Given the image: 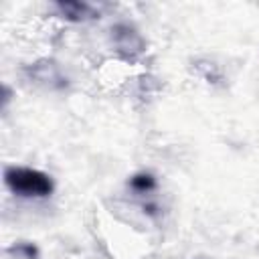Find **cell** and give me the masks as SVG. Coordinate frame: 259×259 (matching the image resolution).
<instances>
[{
    "label": "cell",
    "mask_w": 259,
    "mask_h": 259,
    "mask_svg": "<svg viewBox=\"0 0 259 259\" xmlns=\"http://www.w3.org/2000/svg\"><path fill=\"white\" fill-rule=\"evenodd\" d=\"M111 45H113L115 53L127 61L140 57L146 49L142 34L136 30V26H132L127 22H117L111 26Z\"/></svg>",
    "instance_id": "cell-2"
},
{
    "label": "cell",
    "mask_w": 259,
    "mask_h": 259,
    "mask_svg": "<svg viewBox=\"0 0 259 259\" xmlns=\"http://www.w3.org/2000/svg\"><path fill=\"white\" fill-rule=\"evenodd\" d=\"M55 8L69 22H85L95 16V10L91 8V4L79 2V0H61L55 4Z\"/></svg>",
    "instance_id": "cell-3"
},
{
    "label": "cell",
    "mask_w": 259,
    "mask_h": 259,
    "mask_svg": "<svg viewBox=\"0 0 259 259\" xmlns=\"http://www.w3.org/2000/svg\"><path fill=\"white\" fill-rule=\"evenodd\" d=\"M4 184L20 198H47L55 190V182L47 172L28 166H8L4 170Z\"/></svg>",
    "instance_id": "cell-1"
},
{
    "label": "cell",
    "mask_w": 259,
    "mask_h": 259,
    "mask_svg": "<svg viewBox=\"0 0 259 259\" xmlns=\"http://www.w3.org/2000/svg\"><path fill=\"white\" fill-rule=\"evenodd\" d=\"M130 188L136 192H152L156 188V178L150 172H138L130 178Z\"/></svg>",
    "instance_id": "cell-5"
},
{
    "label": "cell",
    "mask_w": 259,
    "mask_h": 259,
    "mask_svg": "<svg viewBox=\"0 0 259 259\" xmlns=\"http://www.w3.org/2000/svg\"><path fill=\"white\" fill-rule=\"evenodd\" d=\"M10 251L16 253V257H20V259H36L38 257V249L32 243H18Z\"/></svg>",
    "instance_id": "cell-6"
},
{
    "label": "cell",
    "mask_w": 259,
    "mask_h": 259,
    "mask_svg": "<svg viewBox=\"0 0 259 259\" xmlns=\"http://www.w3.org/2000/svg\"><path fill=\"white\" fill-rule=\"evenodd\" d=\"M28 71H30V77H34L36 81L49 83L51 87H65L67 85V79L61 75L59 67L53 61H42V65L34 63L32 67H28Z\"/></svg>",
    "instance_id": "cell-4"
}]
</instances>
